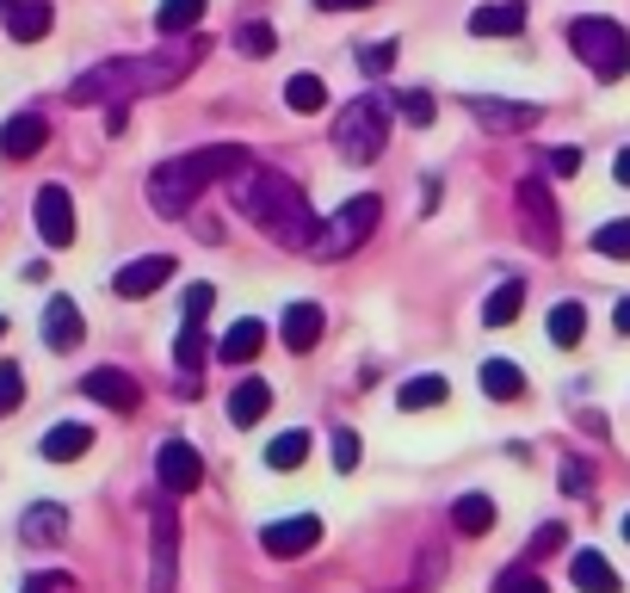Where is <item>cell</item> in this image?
Returning <instances> with one entry per match:
<instances>
[{"mask_svg":"<svg viewBox=\"0 0 630 593\" xmlns=\"http://www.w3.org/2000/svg\"><path fill=\"white\" fill-rule=\"evenodd\" d=\"M470 32H476V37H513V32H525V0L476 7V13H470Z\"/></svg>","mask_w":630,"mask_h":593,"instance_id":"obj_21","label":"cell"},{"mask_svg":"<svg viewBox=\"0 0 630 593\" xmlns=\"http://www.w3.org/2000/svg\"><path fill=\"white\" fill-rule=\"evenodd\" d=\"M520 310H525V284H520V279H507V284H495V296L482 303V322H489V328H507V322H513Z\"/></svg>","mask_w":630,"mask_h":593,"instance_id":"obj_30","label":"cell"},{"mask_svg":"<svg viewBox=\"0 0 630 593\" xmlns=\"http://www.w3.org/2000/svg\"><path fill=\"white\" fill-rule=\"evenodd\" d=\"M445 396H452V384H445V377H414V384H402V390H395V408L421 414V408H439Z\"/></svg>","mask_w":630,"mask_h":593,"instance_id":"obj_32","label":"cell"},{"mask_svg":"<svg viewBox=\"0 0 630 593\" xmlns=\"http://www.w3.org/2000/svg\"><path fill=\"white\" fill-rule=\"evenodd\" d=\"M378 217H383L378 192H359V198H347V211H334L328 223H315L309 254H315V260H340V254L365 248V241H371V229H378Z\"/></svg>","mask_w":630,"mask_h":593,"instance_id":"obj_6","label":"cell"},{"mask_svg":"<svg viewBox=\"0 0 630 593\" xmlns=\"http://www.w3.org/2000/svg\"><path fill=\"white\" fill-rule=\"evenodd\" d=\"M87 445H94V433L75 427V421H63V427H50V433H44V457H50V464H75V457H87Z\"/></svg>","mask_w":630,"mask_h":593,"instance_id":"obj_25","label":"cell"},{"mask_svg":"<svg viewBox=\"0 0 630 593\" xmlns=\"http://www.w3.org/2000/svg\"><path fill=\"white\" fill-rule=\"evenodd\" d=\"M32 223L50 248H75V198H68V186H37Z\"/></svg>","mask_w":630,"mask_h":593,"instance_id":"obj_10","label":"cell"},{"mask_svg":"<svg viewBox=\"0 0 630 593\" xmlns=\"http://www.w3.org/2000/svg\"><path fill=\"white\" fill-rule=\"evenodd\" d=\"M236 211L253 229H267L272 241H284V248H309V235H315V217H309V204H303L297 180H284L272 168L236 173Z\"/></svg>","mask_w":630,"mask_h":593,"instance_id":"obj_1","label":"cell"},{"mask_svg":"<svg viewBox=\"0 0 630 593\" xmlns=\"http://www.w3.org/2000/svg\"><path fill=\"white\" fill-rule=\"evenodd\" d=\"M612 180H618V186H630V149H618V161H612Z\"/></svg>","mask_w":630,"mask_h":593,"instance_id":"obj_47","label":"cell"},{"mask_svg":"<svg viewBox=\"0 0 630 593\" xmlns=\"http://www.w3.org/2000/svg\"><path fill=\"white\" fill-rule=\"evenodd\" d=\"M568 575H575V587L582 593H624V581H618V569L599 550H575V562H568Z\"/></svg>","mask_w":630,"mask_h":593,"instance_id":"obj_19","label":"cell"},{"mask_svg":"<svg viewBox=\"0 0 630 593\" xmlns=\"http://www.w3.org/2000/svg\"><path fill=\"white\" fill-rule=\"evenodd\" d=\"M37 334H44L50 353H75V346L87 341V322H80L75 296H50L44 315H37Z\"/></svg>","mask_w":630,"mask_h":593,"instance_id":"obj_13","label":"cell"},{"mask_svg":"<svg viewBox=\"0 0 630 593\" xmlns=\"http://www.w3.org/2000/svg\"><path fill=\"white\" fill-rule=\"evenodd\" d=\"M7 7H19V0H0V13H7Z\"/></svg>","mask_w":630,"mask_h":593,"instance_id":"obj_50","label":"cell"},{"mask_svg":"<svg viewBox=\"0 0 630 593\" xmlns=\"http://www.w3.org/2000/svg\"><path fill=\"white\" fill-rule=\"evenodd\" d=\"M155 483L167 488V495H198V483H205V457H198V445L167 439V445L155 452Z\"/></svg>","mask_w":630,"mask_h":593,"instance_id":"obj_9","label":"cell"},{"mask_svg":"<svg viewBox=\"0 0 630 593\" xmlns=\"http://www.w3.org/2000/svg\"><path fill=\"white\" fill-rule=\"evenodd\" d=\"M594 248L606 254V260H630V217L606 223V229H594Z\"/></svg>","mask_w":630,"mask_h":593,"instance_id":"obj_35","label":"cell"},{"mask_svg":"<svg viewBox=\"0 0 630 593\" xmlns=\"http://www.w3.org/2000/svg\"><path fill=\"white\" fill-rule=\"evenodd\" d=\"M402 118L426 130L433 118H439V106H433V94H426V87H409V94H402Z\"/></svg>","mask_w":630,"mask_h":593,"instance_id":"obj_36","label":"cell"},{"mask_svg":"<svg viewBox=\"0 0 630 593\" xmlns=\"http://www.w3.org/2000/svg\"><path fill=\"white\" fill-rule=\"evenodd\" d=\"M303 457H309V433H303V427H291V433H279L267 445V464L272 470H303Z\"/></svg>","mask_w":630,"mask_h":593,"instance_id":"obj_33","label":"cell"},{"mask_svg":"<svg viewBox=\"0 0 630 593\" xmlns=\"http://www.w3.org/2000/svg\"><path fill=\"white\" fill-rule=\"evenodd\" d=\"M284 106L303 111V118L322 111V106H328V80H322V75H291V80H284Z\"/></svg>","mask_w":630,"mask_h":593,"instance_id":"obj_29","label":"cell"},{"mask_svg":"<svg viewBox=\"0 0 630 593\" xmlns=\"http://www.w3.org/2000/svg\"><path fill=\"white\" fill-rule=\"evenodd\" d=\"M359 68H365V75H383V68H395V44H390V37H378V44H359Z\"/></svg>","mask_w":630,"mask_h":593,"instance_id":"obj_38","label":"cell"},{"mask_svg":"<svg viewBox=\"0 0 630 593\" xmlns=\"http://www.w3.org/2000/svg\"><path fill=\"white\" fill-rule=\"evenodd\" d=\"M56 587H68V581L63 575H32L25 581V593H56Z\"/></svg>","mask_w":630,"mask_h":593,"instance_id":"obj_46","label":"cell"},{"mask_svg":"<svg viewBox=\"0 0 630 593\" xmlns=\"http://www.w3.org/2000/svg\"><path fill=\"white\" fill-rule=\"evenodd\" d=\"M563 538H568V531L556 526V519H551V526H537V531H532V557H551V550H563Z\"/></svg>","mask_w":630,"mask_h":593,"instance_id":"obj_44","label":"cell"},{"mask_svg":"<svg viewBox=\"0 0 630 593\" xmlns=\"http://www.w3.org/2000/svg\"><path fill=\"white\" fill-rule=\"evenodd\" d=\"M37 149H50V125L37 118V111H19V118L0 125V155L7 161H32Z\"/></svg>","mask_w":630,"mask_h":593,"instance_id":"obj_14","label":"cell"},{"mask_svg":"<svg viewBox=\"0 0 630 593\" xmlns=\"http://www.w3.org/2000/svg\"><path fill=\"white\" fill-rule=\"evenodd\" d=\"M260 353H267V322H253V315H241L236 328L217 341V359L222 365H253Z\"/></svg>","mask_w":630,"mask_h":593,"instance_id":"obj_16","label":"cell"},{"mask_svg":"<svg viewBox=\"0 0 630 593\" xmlns=\"http://www.w3.org/2000/svg\"><path fill=\"white\" fill-rule=\"evenodd\" d=\"M322 13H365V7H378V0H315Z\"/></svg>","mask_w":630,"mask_h":593,"instance_id":"obj_45","label":"cell"},{"mask_svg":"<svg viewBox=\"0 0 630 593\" xmlns=\"http://www.w3.org/2000/svg\"><path fill=\"white\" fill-rule=\"evenodd\" d=\"M495 593H551L537 575H525V569H507L501 581H495Z\"/></svg>","mask_w":630,"mask_h":593,"instance_id":"obj_41","label":"cell"},{"mask_svg":"<svg viewBox=\"0 0 630 593\" xmlns=\"http://www.w3.org/2000/svg\"><path fill=\"white\" fill-rule=\"evenodd\" d=\"M612 328L630 334V296H618V310H612Z\"/></svg>","mask_w":630,"mask_h":593,"instance_id":"obj_48","label":"cell"},{"mask_svg":"<svg viewBox=\"0 0 630 593\" xmlns=\"http://www.w3.org/2000/svg\"><path fill=\"white\" fill-rule=\"evenodd\" d=\"M359 433H352V427H340V433H334V470H340V476H347V470H359Z\"/></svg>","mask_w":630,"mask_h":593,"instance_id":"obj_39","label":"cell"},{"mask_svg":"<svg viewBox=\"0 0 630 593\" xmlns=\"http://www.w3.org/2000/svg\"><path fill=\"white\" fill-rule=\"evenodd\" d=\"M0 341H7V315H0Z\"/></svg>","mask_w":630,"mask_h":593,"instance_id":"obj_51","label":"cell"},{"mask_svg":"<svg viewBox=\"0 0 630 593\" xmlns=\"http://www.w3.org/2000/svg\"><path fill=\"white\" fill-rule=\"evenodd\" d=\"M260 545H267V557H279V562H291V557H309V550L322 545V519H315V514L272 519V526L260 531Z\"/></svg>","mask_w":630,"mask_h":593,"instance_id":"obj_11","label":"cell"},{"mask_svg":"<svg viewBox=\"0 0 630 593\" xmlns=\"http://www.w3.org/2000/svg\"><path fill=\"white\" fill-rule=\"evenodd\" d=\"M192 68V50H180V56H124V63H99L87 68V75L68 87V99L75 106H124V99L137 94H161V87H174V80H186Z\"/></svg>","mask_w":630,"mask_h":593,"instance_id":"obj_2","label":"cell"},{"mask_svg":"<svg viewBox=\"0 0 630 593\" xmlns=\"http://www.w3.org/2000/svg\"><path fill=\"white\" fill-rule=\"evenodd\" d=\"M587 483H594V470H587L582 457H568L563 464V495H587Z\"/></svg>","mask_w":630,"mask_h":593,"instance_id":"obj_43","label":"cell"},{"mask_svg":"<svg viewBox=\"0 0 630 593\" xmlns=\"http://www.w3.org/2000/svg\"><path fill=\"white\" fill-rule=\"evenodd\" d=\"M587 334V310L582 303H556L551 310V346H582Z\"/></svg>","mask_w":630,"mask_h":593,"instance_id":"obj_34","label":"cell"},{"mask_svg":"<svg viewBox=\"0 0 630 593\" xmlns=\"http://www.w3.org/2000/svg\"><path fill=\"white\" fill-rule=\"evenodd\" d=\"M551 173H556V180H575V173H582V149H575V142L551 149Z\"/></svg>","mask_w":630,"mask_h":593,"instance_id":"obj_42","label":"cell"},{"mask_svg":"<svg viewBox=\"0 0 630 593\" xmlns=\"http://www.w3.org/2000/svg\"><path fill=\"white\" fill-rule=\"evenodd\" d=\"M470 118L482 130H532L537 106H513V99H470Z\"/></svg>","mask_w":630,"mask_h":593,"instance_id":"obj_18","label":"cell"},{"mask_svg":"<svg viewBox=\"0 0 630 593\" xmlns=\"http://www.w3.org/2000/svg\"><path fill=\"white\" fill-rule=\"evenodd\" d=\"M322 328H328V322H322V310H315V303H291V310H284V322H279V334H284V346H291V353H309V346L322 341Z\"/></svg>","mask_w":630,"mask_h":593,"instance_id":"obj_22","label":"cell"},{"mask_svg":"<svg viewBox=\"0 0 630 593\" xmlns=\"http://www.w3.org/2000/svg\"><path fill=\"white\" fill-rule=\"evenodd\" d=\"M174 279V260L167 254H142V260H130L118 279H111V291L118 296H149V291H161V284Z\"/></svg>","mask_w":630,"mask_h":593,"instance_id":"obj_15","label":"cell"},{"mask_svg":"<svg viewBox=\"0 0 630 593\" xmlns=\"http://www.w3.org/2000/svg\"><path fill=\"white\" fill-rule=\"evenodd\" d=\"M482 396H495V402H520V396H525V371L513 359H489V365H482Z\"/></svg>","mask_w":630,"mask_h":593,"instance_id":"obj_27","label":"cell"},{"mask_svg":"<svg viewBox=\"0 0 630 593\" xmlns=\"http://www.w3.org/2000/svg\"><path fill=\"white\" fill-rule=\"evenodd\" d=\"M390 142V99L365 94V99H347V111L334 118V149L352 161V168H371Z\"/></svg>","mask_w":630,"mask_h":593,"instance_id":"obj_4","label":"cell"},{"mask_svg":"<svg viewBox=\"0 0 630 593\" xmlns=\"http://www.w3.org/2000/svg\"><path fill=\"white\" fill-rule=\"evenodd\" d=\"M19 402H25V371L0 365V414H19Z\"/></svg>","mask_w":630,"mask_h":593,"instance_id":"obj_37","label":"cell"},{"mask_svg":"<svg viewBox=\"0 0 630 593\" xmlns=\"http://www.w3.org/2000/svg\"><path fill=\"white\" fill-rule=\"evenodd\" d=\"M80 396H87V402H99V408H111V414H130V408L142 402V384H137L130 371H111V365H99V371L80 377Z\"/></svg>","mask_w":630,"mask_h":593,"instance_id":"obj_12","label":"cell"},{"mask_svg":"<svg viewBox=\"0 0 630 593\" xmlns=\"http://www.w3.org/2000/svg\"><path fill=\"white\" fill-rule=\"evenodd\" d=\"M236 50L248 56V63H267L272 50H279V32H272L267 19H241V25H236Z\"/></svg>","mask_w":630,"mask_h":593,"instance_id":"obj_31","label":"cell"},{"mask_svg":"<svg viewBox=\"0 0 630 593\" xmlns=\"http://www.w3.org/2000/svg\"><path fill=\"white\" fill-rule=\"evenodd\" d=\"M50 25H56V7H50V0H19V7H7V32H13V44H37Z\"/></svg>","mask_w":630,"mask_h":593,"instance_id":"obj_20","label":"cell"},{"mask_svg":"<svg viewBox=\"0 0 630 593\" xmlns=\"http://www.w3.org/2000/svg\"><path fill=\"white\" fill-rule=\"evenodd\" d=\"M174 500H180V495H167V488L149 500V519H155V575H149V593H174V550H180Z\"/></svg>","mask_w":630,"mask_h":593,"instance_id":"obj_8","label":"cell"},{"mask_svg":"<svg viewBox=\"0 0 630 593\" xmlns=\"http://www.w3.org/2000/svg\"><path fill=\"white\" fill-rule=\"evenodd\" d=\"M452 526L464 531V538H482V531H495V500H489V495H457Z\"/></svg>","mask_w":630,"mask_h":593,"instance_id":"obj_28","label":"cell"},{"mask_svg":"<svg viewBox=\"0 0 630 593\" xmlns=\"http://www.w3.org/2000/svg\"><path fill=\"white\" fill-rule=\"evenodd\" d=\"M63 531H68V514L63 507H50V500H37L32 514L19 519V538H25V545H56Z\"/></svg>","mask_w":630,"mask_h":593,"instance_id":"obj_23","label":"cell"},{"mask_svg":"<svg viewBox=\"0 0 630 593\" xmlns=\"http://www.w3.org/2000/svg\"><path fill=\"white\" fill-rule=\"evenodd\" d=\"M205 7H210V0H161V13H155V32H161V37L198 32V25H205Z\"/></svg>","mask_w":630,"mask_h":593,"instance_id":"obj_24","label":"cell"},{"mask_svg":"<svg viewBox=\"0 0 630 593\" xmlns=\"http://www.w3.org/2000/svg\"><path fill=\"white\" fill-rule=\"evenodd\" d=\"M272 408V384L267 377H241L236 390H229V421L236 427H260Z\"/></svg>","mask_w":630,"mask_h":593,"instance_id":"obj_17","label":"cell"},{"mask_svg":"<svg viewBox=\"0 0 630 593\" xmlns=\"http://www.w3.org/2000/svg\"><path fill=\"white\" fill-rule=\"evenodd\" d=\"M210 353H217V346H210L205 322H186V328H180V341H174V365H180V371H198V377H205Z\"/></svg>","mask_w":630,"mask_h":593,"instance_id":"obj_26","label":"cell"},{"mask_svg":"<svg viewBox=\"0 0 630 593\" xmlns=\"http://www.w3.org/2000/svg\"><path fill=\"white\" fill-rule=\"evenodd\" d=\"M520 223H525V241L544 254H556V241H563V223H556V198L544 180H520Z\"/></svg>","mask_w":630,"mask_h":593,"instance_id":"obj_7","label":"cell"},{"mask_svg":"<svg viewBox=\"0 0 630 593\" xmlns=\"http://www.w3.org/2000/svg\"><path fill=\"white\" fill-rule=\"evenodd\" d=\"M180 303H186V322H205V315L217 310V291H210V284H186Z\"/></svg>","mask_w":630,"mask_h":593,"instance_id":"obj_40","label":"cell"},{"mask_svg":"<svg viewBox=\"0 0 630 593\" xmlns=\"http://www.w3.org/2000/svg\"><path fill=\"white\" fill-rule=\"evenodd\" d=\"M248 168V149L241 142H217V149H192V155H174L161 161L149 173V204H155L161 217H186L192 198L210 186V180H236Z\"/></svg>","mask_w":630,"mask_h":593,"instance_id":"obj_3","label":"cell"},{"mask_svg":"<svg viewBox=\"0 0 630 593\" xmlns=\"http://www.w3.org/2000/svg\"><path fill=\"white\" fill-rule=\"evenodd\" d=\"M624 545H630V514H624Z\"/></svg>","mask_w":630,"mask_h":593,"instance_id":"obj_49","label":"cell"},{"mask_svg":"<svg viewBox=\"0 0 630 593\" xmlns=\"http://www.w3.org/2000/svg\"><path fill=\"white\" fill-rule=\"evenodd\" d=\"M568 50H575L599 80L630 75V32L618 19H575V25H568Z\"/></svg>","mask_w":630,"mask_h":593,"instance_id":"obj_5","label":"cell"}]
</instances>
